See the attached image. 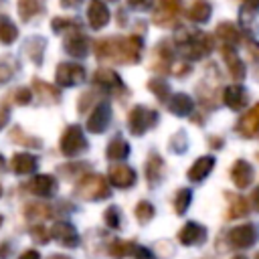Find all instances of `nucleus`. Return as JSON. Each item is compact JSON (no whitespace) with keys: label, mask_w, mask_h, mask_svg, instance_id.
Segmentation results:
<instances>
[{"label":"nucleus","mask_w":259,"mask_h":259,"mask_svg":"<svg viewBox=\"0 0 259 259\" xmlns=\"http://www.w3.org/2000/svg\"><path fill=\"white\" fill-rule=\"evenodd\" d=\"M109 119H111V107L107 101H101L93 107V111L87 119V130L93 134H101L109 125Z\"/></svg>","instance_id":"obj_9"},{"label":"nucleus","mask_w":259,"mask_h":259,"mask_svg":"<svg viewBox=\"0 0 259 259\" xmlns=\"http://www.w3.org/2000/svg\"><path fill=\"white\" fill-rule=\"evenodd\" d=\"M178 241L184 245V247H192V245H202L206 241V229L194 221H188L180 233H178Z\"/></svg>","instance_id":"obj_11"},{"label":"nucleus","mask_w":259,"mask_h":259,"mask_svg":"<svg viewBox=\"0 0 259 259\" xmlns=\"http://www.w3.org/2000/svg\"><path fill=\"white\" fill-rule=\"evenodd\" d=\"M176 42H178L180 53L190 61H198V59L206 57L214 47L212 36L206 32H200V30H194V32L180 30V34H176Z\"/></svg>","instance_id":"obj_2"},{"label":"nucleus","mask_w":259,"mask_h":259,"mask_svg":"<svg viewBox=\"0 0 259 259\" xmlns=\"http://www.w3.org/2000/svg\"><path fill=\"white\" fill-rule=\"evenodd\" d=\"M132 255H134V259H156V257H154V253H152L150 249L142 247V245H134Z\"/></svg>","instance_id":"obj_43"},{"label":"nucleus","mask_w":259,"mask_h":259,"mask_svg":"<svg viewBox=\"0 0 259 259\" xmlns=\"http://www.w3.org/2000/svg\"><path fill=\"white\" fill-rule=\"evenodd\" d=\"M231 180L237 188H247L253 182V166L245 160H237L231 168Z\"/></svg>","instance_id":"obj_19"},{"label":"nucleus","mask_w":259,"mask_h":259,"mask_svg":"<svg viewBox=\"0 0 259 259\" xmlns=\"http://www.w3.org/2000/svg\"><path fill=\"white\" fill-rule=\"evenodd\" d=\"M32 87H34V91L42 97V101L57 103L59 97H61V93H59L57 87H53V85H49V83H45V81H40V79H32Z\"/></svg>","instance_id":"obj_30"},{"label":"nucleus","mask_w":259,"mask_h":259,"mask_svg":"<svg viewBox=\"0 0 259 259\" xmlns=\"http://www.w3.org/2000/svg\"><path fill=\"white\" fill-rule=\"evenodd\" d=\"M241 4H243L245 10H249V12H257V10H259V0H241Z\"/></svg>","instance_id":"obj_47"},{"label":"nucleus","mask_w":259,"mask_h":259,"mask_svg":"<svg viewBox=\"0 0 259 259\" xmlns=\"http://www.w3.org/2000/svg\"><path fill=\"white\" fill-rule=\"evenodd\" d=\"M158 123V113L146 105H134L130 109L127 115V127L134 136H142L146 134L150 127H154Z\"/></svg>","instance_id":"obj_4"},{"label":"nucleus","mask_w":259,"mask_h":259,"mask_svg":"<svg viewBox=\"0 0 259 259\" xmlns=\"http://www.w3.org/2000/svg\"><path fill=\"white\" fill-rule=\"evenodd\" d=\"M249 204H247V200L243 198V196H233L231 198V206H229V212H227V217L229 219H239V217H245L249 210Z\"/></svg>","instance_id":"obj_34"},{"label":"nucleus","mask_w":259,"mask_h":259,"mask_svg":"<svg viewBox=\"0 0 259 259\" xmlns=\"http://www.w3.org/2000/svg\"><path fill=\"white\" fill-rule=\"evenodd\" d=\"M105 154H107L109 160H125L130 156V144L123 138H115V140L109 142Z\"/></svg>","instance_id":"obj_27"},{"label":"nucleus","mask_w":259,"mask_h":259,"mask_svg":"<svg viewBox=\"0 0 259 259\" xmlns=\"http://www.w3.org/2000/svg\"><path fill=\"white\" fill-rule=\"evenodd\" d=\"M233 259H245V257H241V255H237V257H233Z\"/></svg>","instance_id":"obj_56"},{"label":"nucleus","mask_w":259,"mask_h":259,"mask_svg":"<svg viewBox=\"0 0 259 259\" xmlns=\"http://www.w3.org/2000/svg\"><path fill=\"white\" fill-rule=\"evenodd\" d=\"M221 53H223V59H225V63H227V69H229L231 77H233L235 81H243V79H245V65H243V61L239 59L235 47L225 45V47L221 49Z\"/></svg>","instance_id":"obj_16"},{"label":"nucleus","mask_w":259,"mask_h":259,"mask_svg":"<svg viewBox=\"0 0 259 259\" xmlns=\"http://www.w3.org/2000/svg\"><path fill=\"white\" fill-rule=\"evenodd\" d=\"M190 200H192V192L188 188H180L176 192V196H174V210L178 214H184L186 208H188V204H190Z\"/></svg>","instance_id":"obj_36"},{"label":"nucleus","mask_w":259,"mask_h":259,"mask_svg":"<svg viewBox=\"0 0 259 259\" xmlns=\"http://www.w3.org/2000/svg\"><path fill=\"white\" fill-rule=\"evenodd\" d=\"M49 259H71V257H65V255H51Z\"/></svg>","instance_id":"obj_53"},{"label":"nucleus","mask_w":259,"mask_h":259,"mask_svg":"<svg viewBox=\"0 0 259 259\" xmlns=\"http://www.w3.org/2000/svg\"><path fill=\"white\" fill-rule=\"evenodd\" d=\"M30 237H32L36 243H47V241L51 239L49 231H47L42 225H32V227H30Z\"/></svg>","instance_id":"obj_41"},{"label":"nucleus","mask_w":259,"mask_h":259,"mask_svg":"<svg viewBox=\"0 0 259 259\" xmlns=\"http://www.w3.org/2000/svg\"><path fill=\"white\" fill-rule=\"evenodd\" d=\"M12 67L6 63V61H0V83H6L10 77H12Z\"/></svg>","instance_id":"obj_44"},{"label":"nucleus","mask_w":259,"mask_h":259,"mask_svg":"<svg viewBox=\"0 0 259 259\" xmlns=\"http://www.w3.org/2000/svg\"><path fill=\"white\" fill-rule=\"evenodd\" d=\"M8 117H10V113H8V107L6 105H0V130L8 123Z\"/></svg>","instance_id":"obj_48"},{"label":"nucleus","mask_w":259,"mask_h":259,"mask_svg":"<svg viewBox=\"0 0 259 259\" xmlns=\"http://www.w3.org/2000/svg\"><path fill=\"white\" fill-rule=\"evenodd\" d=\"M65 51L71 55V57H77V59H83L87 53H89V38L85 34H81L79 30H75L73 34H69L65 38Z\"/></svg>","instance_id":"obj_20"},{"label":"nucleus","mask_w":259,"mask_h":259,"mask_svg":"<svg viewBox=\"0 0 259 259\" xmlns=\"http://www.w3.org/2000/svg\"><path fill=\"white\" fill-rule=\"evenodd\" d=\"M257 239H259V227L253 225V223L239 225V227L229 231V243L235 249H249V247L255 245Z\"/></svg>","instance_id":"obj_6"},{"label":"nucleus","mask_w":259,"mask_h":259,"mask_svg":"<svg viewBox=\"0 0 259 259\" xmlns=\"http://www.w3.org/2000/svg\"><path fill=\"white\" fill-rule=\"evenodd\" d=\"M93 83L105 91H123V81L113 69H97L93 73Z\"/></svg>","instance_id":"obj_13"},{"label":"nucleus","mask_w":259,"mask_h":259,"mask_svg":"<svg viewBox=\"0 0 259 259\" xmlns=\"http://www.w3.org/2000/svg\"><path fill=\"white\" fill-rule=\"evenodd\" d=\"M237 132L243 138H253L259 134V103H255L247 113L241 115V119L237 121Z\"/></svg>","instance_id":"obj_14"},{"label":"nucleus","mask_w":259,"mask_h":259,"mask_svg":"<svg viewBox=\"0 0 259 259\" xmlns=\"http://www.w3.org/2000/svg\"><path fill=\"white\" fill-rule=\"evenodd\" d=\"M8 253H10V245L4 241V243H0V259H4V257H8Z\"/></svg>","instance_id":"obj_52"},{"label":"nucleus","mask_w":259,"mask_h":259,"mask_svg":"<svg viewBox=\"0 0 259 259\" xmlns=\"http://www.w3.org/2000/svg\"><path fill=\"white\" fill-rule=\"evenodd\" d=\"M210 14H212V6H210L206 0H194V2H192V6H190V8H188V12H186L188 20L198 22V24L206 22V20L210 18Z\"/></svg>","instance_id":"obj_25"},{"label":"nucleus","mask_w":259,"mask_h":259,"mask_svg":"<svg viewBox=\"0 0 259 259\" xmlns=\"http://www.w3.org/2000/svg\"><path fill=\"white\" fill-rule=\"evenodd\" d=\"M144 40L138 34L125 38H101L95 42V55L99 61H115V63H138L142 59Z\"/></svg>","instance_id":"obj_1"},{"label":"nucleus","mask_w":259,"mask_h":259,"mask_svg":"<svg viewBox=\"0 0 259 259\" xmlns=\"http://www.w3.org/2000/svg\"><path fill=\"white\" fill-rule=\"evenodd\" d=\"M14 99V103L16 105H26V103H30V99H32V93H30V89H26V87H18L16 91H14V95H12Z\"/></svg>","instance_id":"obj_40"},{"label":"nucleus","mask_w":259,"mask_h":259,"mask_svg":"<svg viewBox=\"0 0 259 259\" xmlns=\"http://www.w3.org/2000/svg\"><path fill=\"white\" fill-rule=\"evenodd\" d=\"M24 217L28 221H42V219L51 217V208L47 204H40V202H28L24 206Z\"/></svg>","instance_id":"obj_31"},{"label":"nucleus","mask_w":259,"mask_h":259,"mask_svg":"<svg viewBox=\"0 0 259 259\" xmlns=\"http://www.w3.org/2000/svg\"><path fill=\"white\" fill-rule=\"evenodd\" d=\"M182 0H158V8L154 10V24L158 26H174L180 16Z\"/></svg>","instance_id":"obj_7"},{"label":"nucleus","mask_w":259,"mask_h":259,"mask_svg":"<svg viewBox=\"0 0 259 259\" xmlns=\"http://www.w3.org/2000/svg\"><path fill=\"white\" fill-rule=\"evenodd\" d=\"M214 168V158L212 156H200L190 168H188V180L192 182H200L204 180Z\"/></svg>","instance_id":"obj_21"},{"label":"nucleus","mask_w":259,"mask_h":259,"mask_svg":"<svg viewBox=\"0 0 259 259\" xmlns=\"http://www.w3.org/2000/svg\"><path fill=\"white\" fill-rule=\"evenodd\" d=\"M55 81L61 87H73L81 81H85V69L77 63H59L55 71Z\"/></svg>","instance_id":"obj_8"},{"label":"nucleus","mask_w":259,"mask_h":259,"mask_svg":"<svg viewBox=\"0 0 259 259\" xmlns=\"http://www.w3.org/2000/svg\"><path fill=\"white\" fill-rule=\"evenodd\" d=\"M40 10H42V8H40L38 0H18V16H20L24 22H28V20H30L32 16H36Z\"/></svg>","instance_id":"obj_33"},{"label":"nucleus","mask_w":259,"mask_h":259,"mask_svg":"<svg viewBox=\"0 0 259 259\" xmlns=\"http://www.w3.org/2000/svg\"><path fill=\"white\" fill-rule=\"evenodd\" d=\"M75 194L85 200H103L109 196V184L101 174H85L77 182Z\"/></svg>","instance_id":"obj_3"},{"label":"nucleus","mask_w":259,"mask_h":259,"mask_svg":"<svg viewBox=\"0 0 259 259\" xmlns=\"http://www.w3.org/2000/svg\"><path fill=\"white\" fill-rule=\"evenodd\" d=\"M111 2H113V0H111Z\"/></svg>","instance_id":"obj_59"},{"label":"nucleus","mask_w":259,"mask_h":259,"mask_svg":"<svg viewBox=\"0 0 259 259\" xmlns=\"http://www.w3.org/2000/svg\"><path fill=\"white\" fill-rule=\"evenodd\" d=\"M148 89H150L160 101L168 99V95H170V85H168L166 81H162V79H150V81H148Z\"/></svg>","instance_id":"obj_37"},{"label":"nucleus","mask_w":259,"mask_h":259,"mask_svg":"<svg viewBox=\"0 0 259 259\" xmlns=\"http://www.w3.org/2000/svg\"><path fill=\"white\" fill-rule=\"evenodd\" d=\"M111 14H109V8L105 6L103 0H89V6H87V20H89V26L99 30L103 28L107 22H109Z\"/></svg>","instance_id":"obj_12"},{"label":"nucleus","mask_w":259,"mask_h":259,"mask_svg":"<svg viewBox=\"0 0 259 259\" xmlns=\"http://www.w3.org/2000/svg\"><path fill=\"white\" fill-rule=\"evenodd\" d=\"M134 245H136V243H132V241L115 239V241H111V245H109V255H111L113 259H123V257L132 255Z\"/></svg>","instance_id":"obj_32"},{"label":"nucleus","mask_w":259,"mask_h":259,"mask_svg":"<svg viewBox=\"0 0 259 259\" xmlns=\"http://www.w3.org/2000/svg\"><path fill=\"white\" fill-rule=\"evenodd\" d=\"M107 178L115 188H130L136 182V172L127 164H111Z\"/></svg>","instance_id":"obj_10"},{"label":"nucleus","mask_w":259,"mask_h":259,"mask_svg":"<svg viewBox=\"0 0 259 259\" xmlns=\"http://www.w3.org/2000/svg\"><path fill=\"white\" fill-rule=\"evenodd\" d=\"M2 223H4V217H2V214H0V227H2Z\"/></svg>","instance_id":"obj_55"},{"label":"nucleus","mask_w":259,"mask_h":259,"mask_svg":"<svg viewBox=\"0 0 259 259\" xmlns=\"http://www.w3.org/2000/svg\"><path fill=\"white\" fill-rule=\"evenodd\" d=\"M168 109H170V113H174V115H178V117H184V115H188V113L194 109V101H192V97L186 95V93H176V95H172V99L168 101Z\"/></svg>","instance_id":"obj_23"},{"label":"nucleus","mask_w":259,"mask_h":259,"mask_svg":"<svg viewBox=\"0 0 259 259\" xmlns=\"http://www.w3.org/2000/svg\"><path fill=\"white\" fill-rule=\"evenodd\" d=\"M51 26H53L55 32H63V30H79V22H77V20H73V18H63V16L53 18Z\"/></svg>","instance_id":"obj_38"},{"label":"nucleus","mask_w":259,"mask_h":259,"mask_svg":"<svg viewBox=\"0 0 259 259\" xmlns=\"http://www.w3.org/2000/svg\"><path fill=\"white\" fill-rule=\"evenodd\" d=\"M223 101H225L231 109L239 111V109H243L245 103H247V93H245V89H243L241 85H229V87L223 89Z\"/></svg>","instance_id":"obj_22"},{"label":"nucleus","mask_w":259,"mask_h":259,"mask_svg":"<svg viewBox=\"0 0 259 259\" xmlns=\"http://www.w3.org/2000/svg\"><path fill=\"white\" fill-rule=\"evenodd\" d=\"M136 219H138L140 225L150 223V221L154 219V206H152V202H148V200H140V202L136 204Z\"/></svg>","instance_id":"obj_35"},{"label":"nucleus","mask_w":259,"mask_h":259,"mask_svg":"<svg viewBox=\"0 0 259 259\" xmlns=\"http://www.w3.org/2000/svg\"><path fill=\"white\" fill-rule=\"evenodd\" d=\"M125 2H127V6L134 8V10H146V8L152 6V0H125Z\"/></svg>","instance_id":"obj_45"},{"label":"nucleus","mask_w":259,"mask_h":259,"mask_svg":"<svg viewBox=\"0 0 259 259\" xmlns=\"http://www.w3.org/2000/svg\"><path fill=\"white\" fill-rule=\"evenodd\" d=\"M217 36L229 47H235V45L241 42V32L233 22H221L217 26Z\"/></svg>","instance_id":"obj_26"},{"label":"nucleus","mask_w":259,"mask_h":259,"mask_svg":"<svg viewBox=\"0 0 259 259\" xmlns=\"http://www.w3.org/2000/svg\"><path fill=\"white\" fill-rule=\"evenodd\" d=\"M36 166H38V158L32 156V154H28V152H18V154H14L12 160H10V168H12V172L18 174V176H24V174L34 172Z\"/></svg>","instance_id":"obj_17"},{"label":"nucleus","mask_w":259,"mask_h":259,"mask_svg":"<svg viewBox=\"0 0 259 259\" xmlns=\"http://www.w3.org/2000/svg\"><path fill=\"white\" fill-rule=\"evenodd\" d=\"M255 259H259V253H257V255H255Z\"/></svg>","instance_id":"obj_57"},{"label":"nucleus","mask_w":259,"mask_h":259,"mask_svg":"<svg viewBox=\"0 0 259 259\" xmlns=\"http://www.w3.org/2000/svg\"><path fill=\"white\" fill-rule=\"evenodd\" d=\"M12 140H18V142H26V144H30L32 148H38L40 146V142L36 140V138H28V136H20V127H14L12 130Z\"/></svg>","instance_id":"obj_42"},{"label":"nucleus","mask_w":259,"mask_h":259,"mask_svg":"<svg viewBox=\"0 0 259 259\" xmlns=\"http://www.w3.org/2000/svg\"><path fill=\"white\" fill-rule=\"evenodd\" d=\"M251 204H253V208L259 212V188L253 190V194H251Z\"/></svg>","instance_id":"obj_51"},{"label":"nucleus","mask_w":259,"mask_h":259,"mask_svg":"<svg viewBox=\"0 0 259 259\" xmlns=\"http://www.w3.org/2000/svg\"><path fill=\"white\" fill-rule=\"evenodd\" d=\"M103 219H105V225H107V227H111V229H119V225H121V219H119V210H117L115 206H109V208L105 210Z\"/></svg>","instance_id":"obj_39"},{"label":"nucleus","mask_w":259,"mask_h":259,"mask_svg":"<svg viewBox=\"0 0 259 259\" xmlns=\"http://www.w3.org/2000/svg\"><path fill=\"white\" fill-rule=\"evenodd\" d=\"M18 259H40V255H38L34 249H28V251H24V253H22Z\"/></svg>","instance_id":"obj_50"},{"label":"nucleus","mask_w":259,"mask_h":259,"mask_svg":"<svg viewBox=\"0 0 259 259\" xmlns=\"http://www.w3.org/2000/svg\"><path fill=\"white\" fill-rule=\"evenodd\" d=\"M81 2L83 0H61V6L63 8H77V6H81Z\"/></svg>","instance_id":"obj_49"},{"label":"nucleus","mask_w":259,"mask_h":259,"mask_svg":"<svg viewBox=\"0 0 259 259\" xmlns=\"http://www.w3.org/2000/svg\"><path fill=\"white\" fill-rule=\"evenodd\" d=\"M30 192L36 194V196H42V198H49L57 192V180L51 176V174H38L30 180L28 184Z\"/></svg>","instance_id":"obj_18"},{"label":"nucleus","mask_w":259,"mask_h":259,"mask_svg":"<svg viewBox=\"0 0 259 259\" xmlns=\"http://www.w3.org/2000/svg\"><path fill=\"white\" fill-rule=\"evenodd\" d=\"M162 170H164V160L160 154L152 152L148 156V162H146V178L150 182V186H156L160 180H162Z\"/></svg>","instance_id":"obj_24"},{"label":"nucleus","mask_w":259,"mask_h":259,"mask_svg":"<svg viewBox=\"0 0 259 259\" xmlns=\"http://www.w3.org/2000/svg\"><path fill=\"white\" fill-rule=\"evenodd\" d=\"M0 194H2V188H0Z\"/></svg>","instance_id":"obj_58"},{"label":"nucleus","mask_w":259,"mask_h":259,"mask_svg":"<svg viewBox=\"0 0 259 259\" xmlns=\"http://www.w3.org/2000/svg\"><path fill=\"white\" fill-rule=\"evenodd\" d=\"M59 148H61V154L73 158L81 152L87 150V140H85V134L79 125H69L63 136H61V142H59Z\"/></svg>","instance_id":"obj_5"},{"label":"nucleus","mask_w":259,"mask_h":259,"mask_svg":"<svg viewBox=\"0 0 259 259\" xmlns=\"http://www.w3.org/2000/svg\"><path fill=\"white\" fill-rule=\"evenodd\" d=\"M6 168V164H4V158H2V154H0V170H4Z\"/></svg>","instance_id":"obj_54"},{"label":"nucleus","mask_w":259,"mask_h":259,"mask_svg":"<svg viewBox=\"0 0 259 259\" xmlns=\"http://www.w3.org/2000/svg\"><path fill=\"white\" fill-rule=\"evenodd\" d=\"M16 36H18L16 24H14L8 16L0 14V42H2V45H12V42L16 40Z\"/></svg>","instance_id":"obj_28"},{"label":"nucleus","mask_w":259,"mask_h":259,"mask_svg":"<svg viewBox=\"0 0 259 259\" xmlns=\"http://www.w3.org/2000/svg\"><path fill=\"white\" fill-rule=\"evenodd\" d=\"M172 61V49L168 45V40L160 42L156 47V61H154V69L156 71H168V65Z\"/></svg>","instance_id":"obj_29"},{"label":"nucleus","mask_w":259,"mask_h":259,"mask_svg":"<svg viewBox=\"0 0 259 259\" xmlns=\"http://www.w3.org/2000/svg\"><path fill=\"white\" fill-rule=\"evenodd\" d=\"M49 235L65 247H77V243H79V235L71 223H55Z\"/></svg>","instance_id":"obj_15"},{"label":"nucleus","mask_w":259,"mask_h":259,"mask_svg":"<svg viewBox=\"0 0 259 259\" xmlns=\"http://www.w3.org/2000/svg\"><path fill=\"white\" fill-rule=\"evenodd\" d=\"M247 49H249V55H251L255 61H259V42L249 40V42H247Z\"/></svg>","instance_id":"obj_46"}]
</instances>
